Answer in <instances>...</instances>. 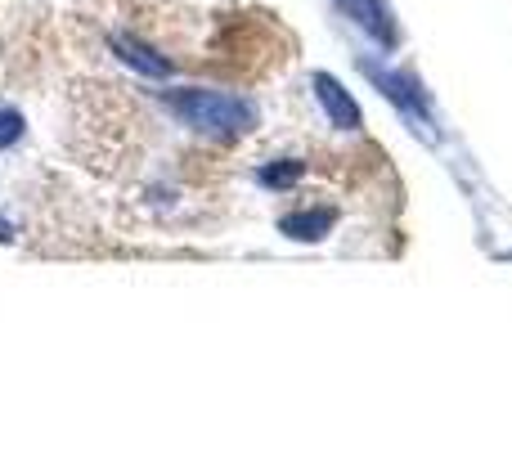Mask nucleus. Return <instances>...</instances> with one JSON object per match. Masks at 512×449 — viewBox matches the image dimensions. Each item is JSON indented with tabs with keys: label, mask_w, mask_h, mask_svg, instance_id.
Here are the masks:
<instances>
[{
	"label": "nucleus",
	"mask_w": 512,
	"mask_h": 449,
	"mask_svg": "<svg viewBox=\"0 0 512 449\" xmlns=\"http://www.w3.org/2000/svg\"><path fill=\"white\" fill-rule=\"evenodd\" d=\"M158 104L176 117L185 131H198L207 140H243L261 126V108L248 95L234 90H212V86H176L158 90Z\"/></svg>",
	"instance_id": "f257e3e1"
},
{
	"label": "nucleus",
	"mask_w": 512,
	"mask_h": 449,
	"mask_svg": "<svg viewBox=\"0 0 512 449\" xmlns=\"http://www.w3.org/2000/svg\"><path fill=\"white\" fill-rule=\"evenodd\" d=\"M355 68H360L364 77L373 81V90H382V99H391V104H396L400 113L409 117V122H418V131L427 126V135H436V108H432V95H427V86L414 77V72L387 68L382 59H369V54H360V59H355Z\"/></svg>",
	"instance_id": "f03ea898"
},
{
	"label": "nucleus",
	"mask_w": 512,
	"mask_h": 449,
	"mask_svg": "<svg viewBox=\"0 0 512 449\" xmlns=\"http://www.w3.org/2000/svg\"><path fill=\"white\" fill-rule=\"evenodd\" d=\"M364 36H369L378 50H396L400 45V23H396V9L387 0H333Z\"/></svg>",
	"instance_id": "7ed1b4c3"
},
{
	"label": "nucleus",
	"mask_w": 512,
	"mask_h": 449,
	"mask_svg": "<svg viewBox=\"0 0 512 449\" xmlns=\"http://www.w3.org/2000/svg\"><path fill=\"white\" fill-rule=\"evenodd\" d=\"M108 50H113L117 63H126L131 72H140V77L149 81H171L176 77V63L167 59V54H158L149 41H140L135 32H108Z\"/></svg>",
	"instance_id": "20e7f679"
},
{
	"label": "nucleus",
	"mask_w": 512,
	"mask_h": 449,
	"mask_svg": "<svg viewBox=\"0 0 512 449\" xmlns=\"http://www.w3.org/2000/svg\"><path fill=\"white\" fill-rule=\"evenodd\" d=\"M310 90H315V99H319V108H324L328 126H337V131H346V135L364 131L360 104H355L351 90H346L342 81L333 77V72H315V77H310Z\"/></svg>",
	"instance_id": "39448f33"
},
{
	"label": "nucleus",
	"mask_w": 512,
	"mask_h": 449,
	"mask_svg": "<svg viewBox=\"0 0 512 449\" xmlns=\"http://www.w3.org/2000/svg\"><path fill=\"white\" fill-rule=\"evenodd\" d=\"M337 229V207H301V212L279 216V234L292 243H324Z\"/></svg>",
	"instance_id": "423d86ee"
},
{
	"label": "nucleus",
	"mask_w": 512,
	"mask_h": 449,
	"mask_svg": "<svg viewBox=\"0 0 512 449\" xmlns=\"http://www.w3.org/2000/svg\"><path fill=\"white\" fill-rule=\"evenodd\" d=\"M252 176H256V185H261V189L283 194V189H292V185H301V180H306V162H301V158H274V162H261Z\"/></svg>",
	"instance_id": "0eeeda50"
},
{
	"label": "nucleus",
	"mask_w": 512,
	"mask_h": 449,
	"mask_svg": "<svg viewBox=\"0 0 512 449\" xmlns=\"http://www.w3.org/2000/svg\"><path fill=\"white\" fill-rule=\"evenodd\" d=\"M23 140H27V117L14 104H0V153H9Z\"/></svg>",
	"instance_id": "6e6552de"
},
{
	"label": "nucleus",
	"mask_w": 512,
	"mask_h": 449,
	"mask_svg": "<svg viewBox=\"0 0 512 449\" xmlns=\"http://www.w3.org/2000/svg\"><path fill=\"white\" fill-rule=\"evenodd\" d=\"M14 238H18V225L9 221L5 212H0V243H14Z\"/></svg>",
	"instance_id": "1a4fd4ad"
},
{
	"label": "nucleus",
	"mask_w": 512,
	"mask_h": 449,
	"mask_svg": "<svg viewBox=\"0 0 512 449\" xmlns=\"http://www.w3.org/2000/svg\"><path fill=\"white\" fill-rule=\"evenodd\" d=\"M504 261H512V252H504Z\"/></svg>",
	"instance_id": "9d476101"
}]
</instances>
